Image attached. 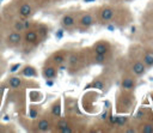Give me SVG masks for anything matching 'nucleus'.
Wrapping results in <instances>:
<instances>
[{"mask_svg": "<svg viewBox=\"0 0 153 133\" xmlns=\"http://www.w3.org/2000/svg\"><path fill=\"white\" fill-rule=\"evenodd\" d=\"M131 71H133V73L135 75H142L146 72V66H145V64H142L140 61H136V62L133 64Z\"/></svg>", "mask_w": 153, "mask_h": 133, "instance_id": "obj_1", "label": "nucleus"}, {"mask_svg": "<svg viewBox=\"0 0 153 133\" xmlns=\"http://www.w3.org/2000/svg\"><path fill=\"white\" fill-rule=\"evenodd\" d=\"M114 17V10L111 7H103L100 11V19L103 22H108Z\"/></svg>", "mask_w": 153, "mask_h": 133, "instance_id": "obj_2", "label": "nucleus"}, {"mask_svg": "<svg viewBox=\"0 0 153 133\" xmlns=\"http://www.w3.org/2000/svg\"><path fill=\"white\" fill-rule=\"evenodd\" d=\"M7 41H8L11 44H14V46L19 44V43L22 42V35H20V32H19V31H13V32H11V34L8 35V37H7Z\"/></svg>", "mask_w": 153, "mask_h": 133, "instance_id": "obj_3", "label": "nucleus"}, {"mask_svg": "<svg viewBox=\"0 0 153 133\" xmlns=\"http://www.w3.org/2000/svg\"><path fill=\"white\" fill-rule=\"evenodd\" d=\"M80 24H81V26L88 28V26H91V25L94 24V18H93L90 13H86V14H84V16L80 18Z\"/></svg>", "mask_w": 153, "mask_h": 133, "instance_id": "obj_4", "label": "nucleus"}, {"mask_svg": "<svg viewBox=\"0 0 153 133\" xmlns=\"http://www.w3.org/2000/svg\"><path fill=\"white\" fill-rule=\"evenodd\" d=\"M61 24H62V26H65V28H72V26L75 24V18H74L72 14H66V16L62 17Z\"/></svg>", "mask_w": 153, "mask_h": 133, "instance_id": "obj_5", "label": "nucleus"}, {"mask_svg": "<svg viewBox=\"0 0 153 133\" xmlns=\"http://www.w3.org/2000/svg\"><path fill=\"white\" fill-rule=\"evenodd\" d=\"M94 53L96 54H103V55H106V53L109 52V46L104 42H99L97 44H94Z\"/></svg>", "mask_w": 153, "mask_h": 133, "instance_id": "obj_6", "label": "nucleus"}, {"mask_svg": "<svg viewBox=\"0 0 153 133\" xmlns=\"http://www.w3.org/2000/svg\"><path fill=\"white\" fill-rule=\"evenodd\" d=\"M43 75L47 78V79H53L56 77V68L53 67V66H47L43 68Z\"/></svg>", "mask_w": 153, "mask_h": 133, "instance_id": "obj_7", "label": "nucleus"}, {"mask_svg": "<svg viewBox=\"0 0 153 133\" xmlns=\"http://www.w3.org/2000/svg\"><path fill=\"white\" fill-rule=\"evenodd\" d=\"M31 13H32V8H31V6H30L29 4H23V5L20 6V8H19V14H20L22 17L27 18V17L31 16Z\"/></svg>", "mask_w": 153, "mask_h": 133, "instance_id": "obj_8", "label": "nucleus"}, {"mask_svg": "<svg viewBox=\"0 0 153 133\" xmlns=\"http://www.w3.org/2000/svg\"><path fill=\"white\" fill-rule=\"evenodd\" d=\"M37 37H38V35H37V32L33 31V30H27L26 34H25V41H26L27 43H33V42H36V41H37Z\"/></svg>", "mask_w": 153, "mask_h": 133, "instance_id": "obj_9", "label": "nucleus"}, {"mask_svg": "<svg viewBox=\"0 0 153 133\" xmlns=\"http://www.w3.org/2000/svg\"><path fill=\"white\" fill-rule=\"evenodd\" d=\"M22 74L24 77H36L37 72H36V69L32 66H25L23 68V71H22Z\"/></svg>", "mask_w": 153, "mask_h": 133, "instance_id": "obj_10", "label": "nucleus"}, {"mask_svg": "<svg viewBox=\"0 0 153 133\" xmlns=\"http://www.w3.org/2000/svg\"><path fill=\"white\" fill-rule=\"evenodd\" d=\"M134 85H135V83H134V80L131 78L126 77V78L122 79V87L124 90H131L134 87Z\"/></svg>", "mask_w": 153, "mask_h": 133, "instance_id": "obj_11", "label": "nucleus"}, {"mask_svg": "<svg viewBox=\"0 0 153 133\" xmlns=\"http://www.w3.org/2000/svg\"><path fill=\"white\" fill-rule=\"evenodd\" d=\"M37 127H38V131H41V132H47V131H49V128H50V123H49L48 120L42 119V120L38 121Z\"/></svg>", "mask_w": 153, "mask_h": 133, "instance_id": "obj_12", "label": "nucleus"}, {"mask_svg": "<svg viewBox=\"0 0 153 133\" xmlns=\"http://www.w3.org/2000/svg\"><path fill=\"white\" fill-rule=\"evenodd\" d=\"M8 84H10L11 87L17 89V87H19V86L22 85V79L18 78V77H11V78L8 79Z\"/></svg>", "mask_w": 153, "mask_h": 133, "instance_id": "obj_13", "label": "nucleus"}, {"mask_svg": "<svg viewBox=\"0 0 153 133\" xmlns=\"http://www.w3.org/2000/svg\"><path fill=\"white\" fill-rule=\"evenodd\" d=\"M143 64L146 67H151L153 66V55L149 54V53H146L143 55Z\"/></svg>", "mask_w": 153, "mask_h": 133, "instance_id": "obj_14", "label": "nucleus"}, {"mask_svg": "<svg viewBox=\"0 0 153 133\" xmlns=\"http://www.w3.org/2000/svg\"><path fill=\"white\" fill-rule=\"evenodd\" d=\"M91 86H93L94 89H98V90H104V83L100 80V79H94L91 84Z\"/></svg>", "mask_w": 153, "mask_h": 133, "instance_id": "obj_15", "label": "nucleus"}, {"mask_svg": "<svg viewBox=\"0 0 153 133\" xmlns=\"http://www.w3.org/2000/svg\"><path fill=\"white\" fill-rule=\"evenodd\" d=\"M51 113H53V115H55V116H60V114H61V105H60V102H59V101L53 105Z\"/></svg>", "mask_w": 153, "mask_h": 133, "instance_id": "obj_16", "label": "nucleus"}, {"mask_svg": "<svg viewBox=\"0 0 153 133\" xmlns=\"http://www.w3.org/2000/svg\"><path fill=\"white\" fill-rule=\"evenodd\" d=\"M53 61H54V64H56V65H61V64H63V61H65V56L62 55V54H55L54 56H53Z\"/></svg>", "mask_w": 153, "mask_h": 133, "instance_id": "obj_17", "label": "nucleus"}, {"mask_svg": "<svg viewBox=\"0 0 153 133\" xmlns=\"http://www.w3.org/2000/svg\"><path fill=\"white\" fill-rule=\"evenodd\" d=\"M127 121H128V117H127V116H117V119H116V123H117L118 126L126 125Z\"/></svg>", "mask_w": 153, "mask_h": 133, "instance_id": "obj_18", "label": "nucleus"}, {"mask_svg": "<svg viewBox=\"0 0 153 133\" xmlns=\"http://www.w3.org/2000/svg\"><path fill=\"white\" fill-rule=\"evenodd\" d=\"M142 132L143 133H153V125L152 123H146L142 126Z\"/></svg>", "mask_w": 153, "mask_h": 133, "instance_id": "obj_19", "label": "nucleus"}, {"mask_svg": "<svg viewBox=\"0 0 153 133\" xmlns=\"http://www.w3.org/2000/svg\"><path fill=\"white\" fill-rule=\"evenodd\" d=\"M23 30H25L23 22H20V20L16 22V23H14V31H23Z\"/></svg>", "mask_w": 153, "mask_h": 133, "instance_id": "obj_20", "label": "nucleus"}, {"mask_svg": "<svg viewBox=\"0 0 153 133\" xmlns=\"http://www.w3.org/2000/svg\"><path fill=\"white\" fill-rule=\"evenodd\" d=\"M94 61H96L97 64H102V62H104V61H105V55H103V54H96V56H94Z\"/></svg>", "mask_w": 153, "mask_h": 133, "instance_id": "obj_21", "label": "nucleus"}, {"mask_svg": "<svg viewBox=\"0 0 153 133\" xmlns=\"http://www.w3.org/2000/svg\"><path fill=\"white\" fill-rule=\"evenodd\" d=\"M78 62V55L76 54H72L71 56H69V65H75Z\"/></svg>", "mask_w": 153, "mask_h": 133, "instance_id": "obj_22", "label": "nucleus"}, {"mask_svg": "<svg viewBox=\"0 0 153 133\" xmlns=\"http://www.w3.org/2000/svg\"><path fill=\"white\" fill-rule=\"evenodd\" d=\"M66 126H68V125H67V121H66V120H63V119H62V120H60V121L57 122V127H59V129H62V128H63V127H66Z\"/></svg>", "mask_w": 153, "mask_h": 133, "instance_id": "obj_23", "label": "nucleus"}, {"mask_svg": "<svg viewBox=\"0 0 153 133\" xmlns=\"http://www.w3.org/2000/svg\"><path fill=\"white\" fill-rule=\"evenodd\" d=\"M143 116H145L143 110H139V111H137V114H136V119H139V120H140V119H142Z\"/></svg>", "mask_w": 153, "mask_h": 133, "instance_id": "obj_24", "label": "nucleus"}, {"mask_svg": "<svg viewBox=\"0 0 153 133\" xmlns=\"http://www.w3.org/2000/svg\"><path fill=\"white\" fill-rule=\"evenodd\" d=\"M19 67H20V64H16V65H13V66L11 67V69H10V71H11V72H16Z\"/></svg>", "mask_w": 153, "mask_h": 133, "instance_id": "obj_25", "label": "nucleus"}, {"mask_svg": "<svg viewBox=\"0 0 153 133\" xmlns=\"http://www.w3.org/2000/svg\"><path fill=\"white\" fill-rule=\"evenodd\" d=\"M60 131H61L62 133H71V132H72V129H71V128H69L68 126L63 127V128H62V129H60Z\"/></svg>", "mask_w": 153, "mask_h": 133, "instance_id": "obj_26", "label": "nucleus"}, {"mask_svg": "<svg viewBox=\"0 0 153 133\" xmlns=\"http://www.w3.org/2000/svg\"><path fill=\"white\" fill-rule=\"evenodd\" d=\"M30 116H31L32 119H35V117L37 116V111H36L35 109H31V110H30Z\"/></svg>", "mask_w": 153, "mask_h": 133, "instance_id": "obj_27", "label": "nucleus"}, {"mask_svg": "<svg viewBox=\"0 0 153 133\" xmlns=\"http://www.w3.org/2000/svg\"><path fill=\"white\" fill-rule=\"evenodd\" d=\"M39 31H41V35H45L47 34V28L45 26H41L39 28Z\"/></svg>", "mask_w": 153, "mask_h": 133, "instance_id": "obj_28", "label": "nucleus"}, {"mask_svg": "<svg viewBox=\"0 0 153 133\" xmlns=\"http://www.w3.org/2000/svg\"><path fill=\"white\" fill-rule=\"evenodd\" d=\"M23 24H24V29H29V26H30V22L29 20H24Z\"/></svg>", "mask_w": 153, "mask_h": 133, "instance_id": "obj_29", "label": "nucleus"}, {"mask_svg": "<svg viewBox=\"0 0 153 133\" xmlns=\"http://www.w3.org/2000/svg\"><path fill=\"white\" fill-rule=\"evenodd\" d=\"M100 119H102V120H106V119H108V113H106V111H104V113L102 114Z\"/></svg>", "mask_w": 153, "mask_h": 133, "instance_id": "obj_30", "label": "nucleus"}, {"mask_svg": "<svg viewBox=\"0 0 153 133\" xmlns=\"http://www.w3.org/2000/svg\"><path fill=\"white\" fill-rule=\"evenodd\" d=\"M85 1H90V0H85Z\"/></svg>", "mask_w": 153, "mask_h": 133, "instance_id": "obj_31", "label": "nucleus"}, {"mask_svg": "<svg viewBox=\"0 0 153 133\" xmlns=\"http://www.w3.org/2000/svg\"><path fill=\"white\" fill-rule=\"evenodd\" d=\"M0 4H1V0H0Z\"/></svg>", "mask_w": 153, "mask_h": 133, "instance_id": "obj_32", "label": "nucleus"}]
</instances>
